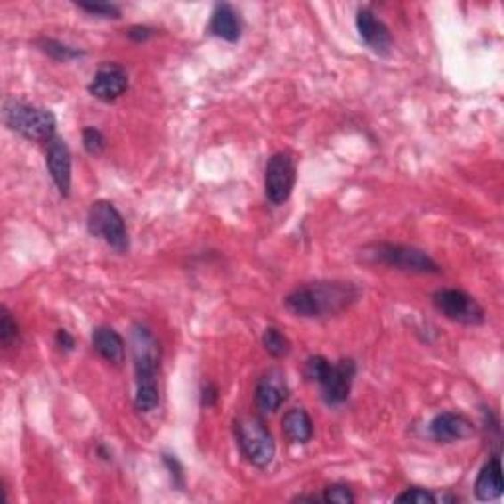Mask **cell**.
Segmentation results:
<instances>
[{
	"mask_svg": "<svg viewBox=\"0 0 504 504\" xmlns=\"http://www.w3.org/2000/svg\"><path fill=\"white\" fill-rule=\"evenodd\" d=\"M156 32H154V28L150 26H130L128 28V38L136 42V44H142V42H148L152 38Z\"/></svg>",
	"mask_w": 504,
	"mask_h": 504,
	"instance_id": "28",
	"label": "cell"
},
{
	"mask_svg": "<svg viewBox=\"0 0 504 504\" xmlns=\"http://www.w3.org/2000/svg\"><path fill=\"white\" fill-rule=\"evenodd\" d=\"M502 494V467L499 455L483 467L477 483H475V497L483 502L497 500Z\"/></svg>",
	"mask_w": 504,
	"mask_h": 504,
	"instance_id": "17",
	"label": "cell"
},
{
	"mask_svg": "<svg viewBox=\"0 0 504 504\" xmlns=\"http://www.w3.org/2000/svg\"><path fill=\"white\" fill-rule=\"evenodd\" d=\"M263 345H264V349H266L270 357H274V359L288 357V354H290V351H292L290 341H288L286 335L280 331L278 328H266L264 329Z\"/></svg>",
	"mask_w": 504,
	"mask_h": 504,
	"instance_id": "20",
	"label": "cell"
},
{
	"mask_svg": "<svg viewBox=\"0 0 504 504\" xmlns=\"http://www.w3.org/2000/svg\"><path fill=\"white\" fill-rule=\"evenodd\" d=\"M304 375L307 380L317 382L321 386L325 404L339 406L351 394L353 378L357 375V365H354L353 359L329 362L321 354H313V357L305 361Z\"/></svg>",
	"mask_w": 504,
	"mask_h": 504,
	"instance_id": "3",
	"label": "cell"
},
{
	"mask_svg": "<svg viewBox=\"0 0 504 504\" xmlns=\"http://www.w3.org/2000/svg\"><path fill=\"white\" fill-rule=\"evenodd\" d=\"M475 426L469 418L459 412H443L437 414L429 424V435L437 443H453L461 442L465 437L473 435Z\"/></svg>",
	"mask_w": 504,
	"mask_h": 504,
	"instance_id": "14",
	"label": "cell"
},
{
	"mask_svg": "<svg viewBox=\"0 0 504 504\" xmlns=\"http://www.w3.org/2000/svg\"><path fill=\"white\" fill-rule=\"evenodd\" d=\"M134 357L136 396L134 408L140 414H148L160 404V386H158V370H160V345L152 331L142 323H136L130 335Z\"/></svg>",
	"mask_w": 504,
	"mask_h": 504,
	"instance_id": "2",
	"label": "cell"
},
{
	"mask_svg": "<svg viewBox=\"0 0 504 504\" xmlns=\"http://www.w3.org/2000/svg\"><path fill=\"white\" fill-rule=\"evenodd\" d=\"M89 93L102 102H113L128 91V76L118 63H102L89 83Z\"/></svg>",
	"mask_w": 504,
	"mask_h": 504,
	"instance_id": "10",
	"label": "cell"
},
{
	"mask_svg": "<svg viewBox=\"0 0 504 504\" xmlns=\"http://www.w3.org/2000/svg\"><path fill=\"white\" fill-rule=\"evenodd\" d=\"M87 231L89 235L102 239L117 252H126L130 247L123 215L110 201L99 199L91 205L87 215Z\"/></svg>",
	"mask_w": 504,
	"mask_h": 504,
	"instance_id": "7",
	"label": "cell"
},
{
	"mask_svg": "<svg viewBox=\"0 0 504 504\" xmlns=\"http://www.w3.org/2000/svg\"><path fill=\"white\" fill-rule=\"evenodd\" d=\"M321 500L333 504H353L357 499H354V494L347 484H331V487L325 489Z\"/></svg>",
	"mask_w": 504,
	"mask_h": 504,
	"instance_id": "25",
	"label": "cell"
},
{
	"mask_svg": "<svg viewBox=\"0 0 504 504\" xmlns=\"http://www.w3.org/2000/svg\"><path fill=\"white\" fill-rule=\"evenodd\" d=\"M296 185V162L292 154L276 152L270 156L264 172L266 199L272 205H282L294 191Z\"/></svg>",
	"mask_w": 504,
	"mask_h": 504,
	"instance_id": "9",
	"label": "cell"
},
{
	"mask_svg": "<svg viewBox=\"0 0 504 504\" xmlns=\"http://www.w3.org/2000/svg\"><path fill=\"white\" fill-rule=\"evenodd\" d=\"M55 345H58L60 351L71 353L76 349V337L68 329H58V333H55Z\"/></svg>",
	"mask_w": 504,
	"mask_h": 504,
	"instance_id": "29",
	"label": "cell"
},
{
	"mask_svg": "<svg viewBox=\"0 0 504 504\" xmlns=\"http://www.w3.org/2000/svg\"><path fill=\"white\" fill-rule=\"evenodd\" d=\"M362 258L372 264H382L402 272L414 274H440L442 268L427 252L416 247L392 245V242H375L362 248Z\"/></svg>",
	"mask_w": 504,
	"mask_h": 504,
	"instance_id": "5",
	"label": "cell"
},
{
	"mask_svg": "<svg viewBox=\"0 0 504 504\" xmlns=\"http://www.w3.org/2000/svg\"><path fill=\"white\" fill-rule=\"evenodd\" d=\"M83 148L91 156H101L107 150V138L95 126L83 128Z\"/></svg>",
	"mask_w": 504,
	"mask_h": 504,
	"instance_id": "22",
	"label": "cell"
},
{
	"mask_svg": "<svg viewBox=\"0 0 504 504\" xmlns=\"http://www.w3.org/2000/svg\"><path fill=\"white\" fill-rule=\"evenodd\" d=\"M288 398V380L282 369H270L258 380L255 400L263 414H272L286 402Z\"/></svg>",
	"mask_w": 504,
	"mask_h": 504,
	"instance_id": "11",
	"label": "cell"
},
{
	"mask_svg": "<svg viewBox=\"0 0 504 504\" xmlns=\"http://www.w3.org/2000/svg\"><path fill=\"white\" fill-rule=\"evenodd\" d=\"M209 32L225 42H239L242 32V22L237 8L227 3L215 6L209 22Z\"/></svg>",
	"mask_w": 504,
	"mask_h": 504,
	"instance_id": "16",
	"label": "cell"
},
{
	"mask_svg": "<svg viewBox=\"0 0 504 504\" xmlns=\"http://www.w3.org/2000/svg\"><path fill=\"white\" fill-rule=\"evenodd\" d=\"M282 432L290 443L304 445L312 442L313 437V422L310 414L304 408H292L288 410L282 418Z\"/></svg>",
	"mask_w": 504,
	"mask_h": 504,
	"instance_id": "18",
	"label": "cell"
},
{
	"mask_svg": "<svg viewBox=\"0 0 504 504\" xmlns=\"http://www.w3.org/2000/svg\"><path fill=\"white\" fill-rule=\"evenodd\" d=\"M77 6L83 12L95 14L99 18H113V20H118L120 18V8L110 3H77Z\"/></svg>",
	"mask_w": 504,
	"mask_h": 504,
	"instance_id": "24",
	"label": "cell"
},
{
	"mask_svg": "<svg viewBox=\"0 0 504 504\" xmlns=\"http://www.w3.org/2000/svg\"><path fill=\"white\" fill-rule=\"evenodd\" d=\"M396 502H410V504H435L440 502V497H435L432 491L412 487L404 491L402 494H398Z\"/></svg>",
	"mask_w": 504,
	"mask_h": 504,
	"instance_id": "23",
	"label": "cell"
},
{
	"mask_svg": "<svg viewBox=\"0 0 504 504\" xmlns=\"http://www.w3.org/2000/svg\"><path fill=\"white\" fill-rule=\"evenodd\" d=\"M164 463L167 467V471H170V477L174 481V487L177 489H183V484H185V475H183V467L182 463L177 461V457L175 455H167L164 453Z\"/></svg>",
	"mask_w": 504,
	"mask_h": 504,
	"instance_id": "26",
	"label": "cell"
},
{
	"mask_svg": "<svg viewBox=\"0 0 504 504\" xmlns=\"http://www.w3.org/2000/svg\"><path fill=\"white\" fill-rule=\"evenodd\" d=\"M48 172L55 183V188L61 193V198H69L71 191V152L68 144L61 138L55 136L48 142V154H45Z\"/></svg>",
	"mask_w": 504,
	"mask_h": 504,
	"instance_id": "13",
	"label": "cell"
},
{
	"mask_svg": "<svg viewBox=\"0 0 504 504\" xmlns=\"http://www.w3.org/2000/svg\"><path fill=\"white\" fill-rule=\"evenodd\" d=\"M359 290L351 282H313L297 286L284 297L288 312L307 320L337 315L357 302Z\"/></svg>",
	"mask_w": 504,
	"mask_h": 504,
	"instance_id": "1",
	"label": "cell"
},
{
	"mask_svg": "<svg viewBox=\"0 0 504 504\" xmlns=\"http://www.w3.org/2000/svg\"><path fill=\"white\" fill-rule=\"evenodd\" d=\"M91 343L93 349L105 361L113 362V365H123L125 362V339L120 337L118 331L109 328V325H99V328L93 329Z\"/></svg>",
	"mask_w": 504,
	"mask_h": 504,
	"instance_id": "15",
	"label": "cell"
},
{
	"mask_svg": "<svg viewBox=\"0 0 504 504\" xmlns=\"http://www.w3.org/2000/svg\"><path fill=\"white\" fill-rule=\"evenodd\" d=\"M357 30L361 40L365 42L369 48L375 52L377 55H386L392 52V34L388 30V26L372 14L369 8H361L357 12Z\"/></svg>",
	"mask_w": 504,
	"mask_h": 504,
	"instance_id": "12",
	"label": "cell"
},
{
	"mask_svg": "<svg viewBox=\"0 0 504 504\" xmlns=\"http://www.w3.org/2000/svg\"><path fill=\"white\" fill-rule=\"evenodd\" d=\"M3 123L30 142H52L55 138V126H58L52 110L28 105L18 99L4 101Z\"/></svg>",
	"mask_w": 504,
	"mask_h": 504,
	"instance_id": "4",
	"label": "cell"
},
{
	"mask_svg": "<svg viewBox=\"0 0 504 504\" xmlns=\"http://www.w3.org/2000/svg\"><path fill=\"white\" fill-rule=\"evenodd\" d=\"M235 435L242 455L258 469H266L274 461V437L258 416H242L235 419Z\"/></svg>",
	"mask_w": 504,
	"mask_h": 504,
	"instance_id": "6",
	"label": "cell"
},
{
	"mask_svg": "<svg viewBox=\"0 0 504 504\" xmlns=\"http://www.w3.org/2000/svg\"><path fill=\"white\" fill-rule=\"evenodd\" d=\"M219 402V388L215 382H205L201 386V406L203 408H213Z\"/></svg>",
	"mask_w": 504,
	"mask_h": 504,
	"instance_id": "27",
	"label": "cell"
},
{
	"mask_svg": "<svg viewBox=\"0 0 504 504\" xmlns=\"http://www.w3.org/2000/svg\"><path fill=\"white\" fill-rule=\"evenodd\" d=\"M0 313H3L0 315V343H3L4 349H11L12 345L20 341V329H18V323L12 320V313L4 305Z\"/></svg>",
	"mask_w": 504,
	"mask_h": 504,
	"instance_id": "21",
	"label": "cell"
},
{
	"mask_svg": "<svg viewBox=\"0 0 504 504\" xmlns=\"http://www.w3.org/2000/svg\"><path fill=\"white\" fill-rule=\"evenodd\" d=\"M434 307L440 312L445 320L461 323V325H483L484 320V310L483 305L475 300L471 294H467L463 290H457V288H443V290H437L432 297Z\"/></svg>",
	"mask_w": 504,
	"mask_h": 504,
	"instance_id": "8",
	"label": "cell"
},
{
	"mask_svg": "<svg viewBox=\"0 0 504 504\" xmlns=\"http://www.w3.org/2000/svg\"><path fill=\"white\" fill-rule=\"evenodd\" d=\"M36 48H38L42 53L48 55V58L55 60V61H73V60H79L85 55V52L79 50V48H73V45L60 42V40H53V38H38L34 42Z\"/></svg>",
	"mask_w": 504,
	"mask_h": 504,
	"instance_id": "19",
	"label": "cell"
}]
</instances>
